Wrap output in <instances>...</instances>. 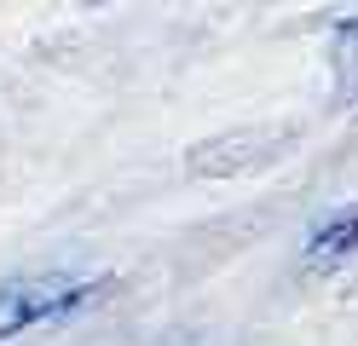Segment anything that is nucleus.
Returning a JSON list of instances; mask_svg holds the SVG:
<instances>
[{
	"label": "nucleus",
	"mask_w": 358,
	"mask_h": 346,
	"mask_svg": "<svg viewBox=\"0 0 358 346\" xmlns=\"http://www.w3.org/2000/svg\"><path fill=\"white\" fill-rule=\"evenodd\" d=\"M104 294V283H64V277H17L0 289V335H17L29 323L47 317H70L81 306H93Z\"/></svg>",
	"instance_id": "f257e3e1"
},
{
	"label": "nucleus",
	"mask_w": 358,
	"mask_h": 346,
	"mask_svg": "<svg viewBox=\"0 0 358 346\" xmlns=\"http://www.w3.org/2000/svg\"><path fill=\"white\" fill-rule=\"evenodd\" d=\"M289 150V133L278 127H243V133H220L185 150V168L196 179H237V173H260Z\"/></svg>",
	"instance_id": "f03ea898"
},
{
	"label": "nucleus",
	"mask_w": 358,
	"mask_h": 346,
	"mask_svg": "<svg viewBox=\"0 0 358 346\" xmlns=\"http://www.w3.org/2000/svg\"><path fill=\"white\" fill-rule=\"evenodd\" d=\"M352 254H358V208H341V214H329V219L306 237L301 266H306V271H335V266H347Z\"/></svg>",
	"instance_id": "7ed1b4c3"
},
{
	"label": "nucleus",
	"mask_w": 358,
	"mask_h": 346,
	"mask_svg": "<svg viewBox=\"0 0 358 346\" xmlns=\"http://www.w3.org/2000/svg\"><path fill=\"white\" fill-rule=\"evenodd\" d=\"M335 99L358 110V29H341V52H335Z\"/></svg>",
	"instance_id": "20e7f679"
}]
</instances>
